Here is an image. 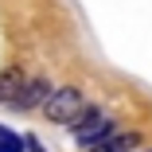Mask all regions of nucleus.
<instances>
[{"label": "nucleus", "mask_w": 152, "mask_h": 152, "mask_svg": "<svg viewBox=\"0 0 152 152\" xmlns=\"http://www.w3.org/2000/svg\"><path fill=\"white\" fill-rule=\"evenodd\" d=\"M23 152H43V144H39L35 137H27V140H23Z\"/></svg>", "instance_id": "obj_6"}, {"label": "nucleus", "mask_w": 152, "mask_h": 152, "mask_svg": "<svg viewBox=\"0 0 152 152\" xmlns=\"http://www.w3.org/2000/svg\"><path fill=\"white\" fill-rule=\"evenodd\" d=\"M140 144V133H133V129H113L105 140H98L90 152H133Z\"/></svg>", "instance_id": "obj_3"}, {"label": "nucleus", "mask_w": 152, "mask_h": 152, "mask_svg": "<svg viewBox=\"0 0 152 152\" xmlns=\"http://www.w3.org/2000/svg\"><path fill=\"white\" fill-rule=\"evenodd\" d=\"M47 98H51L47 78H27V82H23V90H20V98H16L12 105H16V109H43V105H47Z\"/></svg>", "instance_id": "obj_2"}, {"label": "nucleus", "mask_w": 152, "mask_h": 152, "mask_svg": "<svg viewBox=\"0 0 152 152\" xmlns=\"http://www.w3.org/2000/svg\"><path fill=\"white\" fill-rule=\"evenodd\" d=\"M23 82H27V78H23V70H20V66L4 70V74H0V102H8V105H12V102L20 98V90H23Z\"/></svg>", "instance_id": "obj_4"}, {"label": "nucleus", "mask_w": 152, "mask_h": 152, "mask_svg": "<svg viewBox=\"0 0 152 152\" xmlns=\"http://www.w3.org/2000/svg\"><path fill=\"white\" fill-rule=\"evenodd\" d=\"M0 152H4V148H0Z\"/></svg>", "instance_id": "obj_8"}, {"label": "nucleus", "mask_w": 152, "mask_h": 152, "mask_svg": "<svg viewBox=\"0 0 152 152\" xmlns=\"http://www.w3.org/2000/svg\"><path fill=\"white\" fill-rule=\"evenodd\" d=\"M0 133H4V125H0Z\"/></svg>", "instance_id": "obj_7"}, {"label": "nucleus", "mask_w": 152, "mask_h": 152, "mask_svg": "<svg viewBox=\"0 0 152 152\" xmlns=\"http://www.w3.org/2000/svg\"><path fill=\"white\" fill-rule=\"evenodd\" d=\"M0 148H4V152H23V140L4 125V133H0Z\"/></svg>", "instance_id": "obj_5"}, {"label": "nucleus", "mask_w": 152, "mask_h": 152, "mask_svg": "<svg viewBox=\"0 0 152 152\" xmlns=\"http://www.w3.org/2000/svg\"><path fill=\"white\" fill-rule=\"evenodd\" d=\"M86 109V98H82V90L74 86H63V90H51V98L43 105V117L51 121V125H70V121Z\"/></svg>", "instance_id": "obj_1"}]
</instances>
